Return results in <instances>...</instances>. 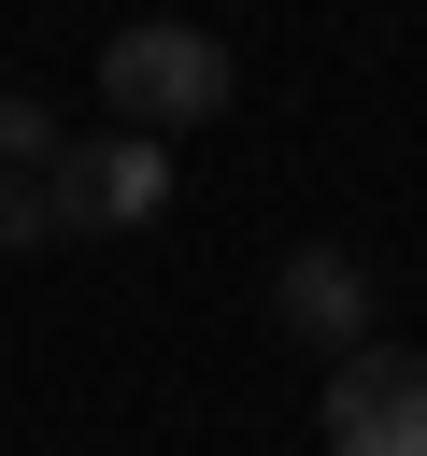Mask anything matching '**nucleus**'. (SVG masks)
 Here are the masks:
<instances>
[{
    "label": "nucleus",
    "instance_id": "f257e3e1",
    "mask_svg": "<svg viewBox=\"0 0 427 456\" xmlns=\"http://www.w3.org/2000/svg\"><path fill=\"white\" fill-rule=\"evenodd\" d=\"M100 100H114V128H142V142L214 128V114H228V43L185 28V14H128V28L100 43Z\"/></svg>",
    "mask_w": 427,
    "mask_h": 456
},
{
    "label": "nucleus",
    "instance_id": "f03ea898",
    "mask_svg": "<svg viewBox=\"0 0 427 456\" xmlns=\"http://www.w3.org/2000/svg\"><path fill=\"white\" fill-rule=\"evenodd\" d=\"M157 200H171V142H142V128H71L57 171H43L57 242H114V228H142Z\"/></svg>",
    "mask_w": 427,
    "mask_h": 456
},
{
    "label": "nucleus",
    "instance_id": "7ed1b4c3",
    "mask_svg": "<svg viewBox=\"0 0 427 456\" xmlns=\"http://www.w3.org/2000/svg\"><path fill=\"white\" fill-rule=\"evenodd\" d=\"M313 428H327V456H427V356H413V342H356V356H327Z\"/></svg>",
    "mask_w": 427,
    "mask_h": 456
},
{
    "label": "nucleus",
    "instance_id": "20e7f679",
    "mask_svg": "<svg viewBox=\"0 0 427 456\" xmlns=\"http://www.w3.org/2000/svg\"><path fill=\"white\" fill-rule=\"evenodd\" d=\"M270 314H285V342H327V356H356V342H370V271H356L342 242H299V256L270 271Z\"/></svg>",
    "mask_w": 427,
    "mask_h": 456
},
{
    "label": "nucleus",
    "instance_id": "39448f33",
    "mask_svg": "<svg viewBox=\"0 0 427 456\" xmlns=\"http://www.w3.org/2000/svg\"><path fill=\"white\" fill-rule=\"evenodd\" d=\"M57 142H71V128H57L43 100H0V171H28V185H43V171H57Z\"/></svg>",
    "mask_w": 427,
    "mask_h": 456
},
{
    "label": "nucleus",
    "instance_id": "423d86ee",
    "mask_svg": "<svg viewBox=\"0 0 427 456\" xmlns=\"http://www.w3.org/2000/svg\"><path fill=\"white\" fill-rule=\"evenodd\" d=\"M28 242H57V214H43L28 171H0V256H28Z\"/></svg>",
    "mask_w": 427,
    "mask_h": 456
}]
</instances>
